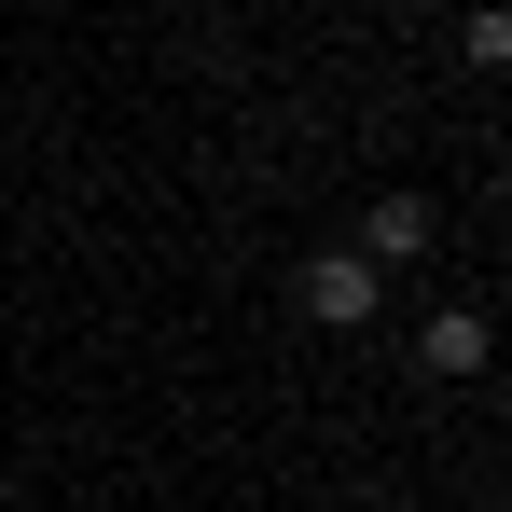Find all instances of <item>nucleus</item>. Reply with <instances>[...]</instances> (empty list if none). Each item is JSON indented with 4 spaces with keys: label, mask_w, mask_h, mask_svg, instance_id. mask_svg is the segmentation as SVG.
<instances>
[{
    "label": "nucleus",
    "mask_w": 512,
    "mask_h": 512,
    "mask_svg": "<svg viewBox=\"0 0 512 512\" xmlns=\"http://www.w3.org/2000/svg\"><path fill=\"white\" fill-rule=\"evenodd\" d=\"M305 319L360 333V319H374V263H360V250H319V263H305Z\"/></svg>",
    "instance_id": "f257e3e1"
},
{
    "label": "nucleus",
    "mask_w": 512,
    "mask_h": 512,
    "mask_svg": "<svg viewBox=\"0 0 512 512\" xmlns=\"http://www.w3.org/2000/svg\"><path fill=\"white\" fill-rule=\"evenodd\" d=\"M457 56H471V70H512V14H471V28H457Z\"/></svg>",
    "instance_id": "20e7f679"
},
{
    "label": "nucleus",
    "mask_w": 512,
    "mask_h": 512,
    "mask_svg": "<svg viewBox=\"0 0 512 512\" xmlns=\"http://www.w3.org/2000/svg\"><path fill=\"white\" fill-rule=\"evenodd\" d=\"M416 250H429V208H416V194H388V208L360 222V263H416Z\"/></svg>",
    "instance_id": "7ed1b4c3"
},
{
    "label": "nucleus",
    "mask_w": 512,
    "mask_h": 512,
    "mask_svg": "<svg viewBox=\"0 0 512 512\" xmlns=\"http://www.w3.org/2000/svg\"><path fill=\"white\" fill-rule=\"evenodd\" d=\"M388 14H429V0H388Z\"/></svg>",
    "instance_id": "39448f33"
},
{
    "label": "nucleus",
    "mask_w": 512,
    "mask_h": 512,
    "mask_svg": "<svg viewBox=\"0 0 512 512\" xmlns=\"http://www.w3.org/2000/svg\"><path fill=\"white\" fill-rule=\"evenodd\" d=\"M416 360H429V374H443V388H471V374L499 360V333H485L471 305H443V319H429V333H416Z\"/></svg>",
    "instance_id": "f03ea898"
}]
</instances>
